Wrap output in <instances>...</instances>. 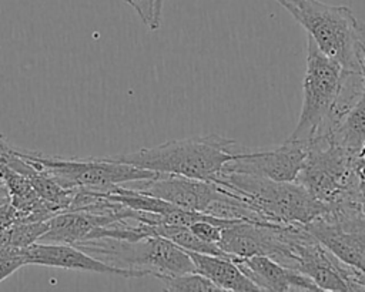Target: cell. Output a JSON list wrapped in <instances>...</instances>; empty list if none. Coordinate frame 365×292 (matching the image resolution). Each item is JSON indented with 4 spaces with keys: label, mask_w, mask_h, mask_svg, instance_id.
Instances as JSON below:
<instances>
[{
    "label": "cell",
    "mask_w": 365,
    "mask_h": 292,
    "mask_svg": "<svg viewBox=\"0 0 365 292\" xmlns=\"http://www.w3.org/2000/svg\"><path fill=\"white\" fill-rule=\"evenodd\" d=\"M241 147L242 145L231 138L218 134H207L171 140L154 147L108 157L158 174L217 181L225 162H228Z\"/></svg>",
    "instance_id": "cell-1"
},
{
    "label": "cell",
    "mask_w": 365,
    "mask_h": 292,
    "mask_svg": "<svg viewBox=\"0 0 365 292\" xmlns=\"http://www.w3.org/2000/svg\"><path fill=\"white\" fill-rule=\"evenodd\" d=\"M214 182L235 191L267 224L272 225L305 226L325 209L322 202L295 181L221 172Z\"/></svg>",
    "instance_id": "cell-2"
},
{
    "label": "cell",
    "mask_w": 365,
    "mask_h": 292,
    "mask_svg": "<svg viewBox=\"0 0 365 292\" xmlns=\"http://www.w3.org/2000/svg\"><path fill=\"white\" fill-rule=\"evenodd\" d=\"M84 252L117 268L140 271L157 279L185 272H195L188 252L171 241L150 235L140 239L97 238L76 244Z\"/></svg>",
    "instance_id": "cell-3"
},
{
    "label": "cell",
    "mask_w": 365,
    "mask_h": 292,
    "mask_svg": "<svg viewBox=\"0 0 365 292\" xmlns=\"http://www.w3.org/2000/svg\"><path fill=\"white\" fill-rule=\"evenodd\" d=\"M342 75L344 67L322 53L314 40L308 37L302 107L297 127L289 138L309 142L329 132Z\"/></svg>",
    "instance_id": "cell-4"
},
{
    "label": "cell",
    "mask_w": 365,
    "mask_h": 292,
    "mask_svg": "<svg viewBox=\"0 0 365 292\" xmlns=\"http://www.w3.org/2000/svg\"><path fill=\"white\" fill-rule=\"evenodd\" d=\"M308 33L318 48L346 70H358L355 58L356 19L348 6L319 0H275Z\"/></svg>",
    "instance_id": "cell-5"
},
{
    "label": "cell",
    "mask_w": 365,
    "mask_h": 292,
    "mask_svg": "<svg viewBox=\"0 0 365 292\" xmlns=\"http://www.w3.org/2000/svg\"><path fill=\"white\" fill-rule=\"evenodd\" d=\"M14 151L37 170L47 172L64 188H88L106 192L115 185L138 179H148L158 174L127 162L111 160L110 157L60 158L16 147Z\"/></svg>",
    "instance_id": "cell-6"
},
{
    "label": "cell",
    "mask_w": 365,
    "mask_h": 292,
    "mask_svg": "<svg viewBox=\"0 0 365 292\" xmlns=\"http://www.w3.org/2000/svg\"><path fill=\"white\" fill-rule=\"evenodd\" d=\"M295 182L325 207L358 197L359 179L354 171L352 151L335 144L327 135L311 140Z\"/></svg>",
    "instance_id": "cell-7"
},
{
    "label": "cell",
    "mask_w": 365,
    "mask_h": 292,
    "mask_svg": "<svg viewBox=\"0 0 365 292\" xmlns=\"http://www.w3.org/2000/svg\"><path fill=\"white\" fill-rule=\"evenodd\" d=\"M305 228L338 259L365 271V212L358 197L327 205Z\"/></svg>",
    "instance_id": "cell-8"
},
{
    "label": "cell",
    "mask_w": 365,
    "mask_h": 292,
    "mask_svg": "<svg viewBox=\"0 0 365 292\" xmlns=\"http://www.w3.org/2000/svg\"><path fill=\"white\" fill-rule=\"evenodd\" d=\"M307 151V141L292 138L271 148L248 150L241 147V150L225 162L222 172L254 175L272 181H295Z\"/></svg>",
    "instance_id": "cell-9"
},
{
    "label": "cell",
    "mask_w": 365,
    "mask_h": 292,
    "mask_svg": "<svg viewBox=\"0 0 365 292\" xmlns=\"http://www.w3.org/2000/svg\"><path fill=\"white\" fill-rule=\"evenodd\" d=\"M285 242L289 252V268L308 276L321 291H348L341 275L342 261L305 226L288 225Z\"/></svg>",
    "instance_id": "cell-10"
},
{
    "label": "cell",
    "mask_w": 365,
    "mask_h": 292,
    "mask_svg": "<svg viewBox=\"0 0 365 292\" xmlns=\"http://www.w3.org/2000/svg\"><path fill=\"white\" fill-rule=\"evenodd\" d=\"M21 255L26 265H43L51 268L88 271L97 273L118 275L123 278H141L145 276L140 271L123 269L111 266L93 255L84 252L76 245L70 244H53V242H34L26 248H21Z\"/></svg>",
    "instance_id": "cell-11"
},
{
    "label": "cell",
    "mask_w": 365,
    "mask_h": 292,
    "mask_svg": "<svg viewBox=\"0 0 365 292\" xmlns=\"http://www.w3.org/2000/svg\"><path fill=\"white\" fill-rule=\"evenodd\" d=\"M120 219L130 218H123L114 214H100L87 209L60 211L48 219L47 229L37 242L76 245L83 241L94 239L98 229L106 228Z\"/></svg>",
    "instance_id": "cell-12"
},
{
    "label": "cell",
    "mask_w": 365,
    "mask_h": 292,
    "mask_svg": "<svg viewBox=\"0 0 365 292\" xmlns=\"http://www.w3.org/2000/svg\"><path fill=\"white\" fill-rule=\"evenodd\" d=\"M232 259L259 291H321L308 276L269 256L254 255Z\"/></svg>",
    "instance_id": "cell-13"
},
{
    "label": "cell",
    "mask_w": 365,
    "mask_h": 292,
    "mask_svg": "<svg viewBox=\"0 0 365 292\" xmlns=\"http://www.w3.org/2000/svg\"><path fill=\"white\" fill-rule=\"evenodd\" d=\"M187 252L194 264L195 272L208 278L220 291H259L258 286L240 269V266L231 256H220L190 251Z\"/></svg>",
    "instance_id": "cell-14"
},
{
    "label": "cell",
    "mask_w": 365,
    "mask_h": 292,
    "mask_svg": "<svg viewBox=\"0 0 365 292\" xmlns=\"http://www.w3.org/2000/svg\"><path fill=\"white\" fill-rule=\"evenodd\" d=\"M327 137L349 151H355L365 142V91Z\"/></svg>",
    "instance_id": "cell-15"
},
{
    "label": "cell",
    "mask_w": 365,
    "mask_h": 292,
    "mask_svg": "<svg viewBox=\"0 0 365 292\" xmlns=\"http://www.w3.org/2000/svg\"><path fill=\"white\" fill-rule=\"evenodd\" d=\"M160 281L167 291H220L208 278L198 272L164 276Z\"/></svg>",
    "instance_id": "cell-16"
},
{
    "label": "cell",
    "mask_w": 365,
    "mask_h": 292,
    "mask_svg": "<svg viewBox=\"0 0 365 292\" xmlns=\"http://www.w3.org/2000/svg\"><path fill=\"white\" fill-rule=\"evenodd\" d=\"M150 30H157L161 20V7L157 0H125Z\"/></svg>",
    "instance_id": "cell-17"
},
{
    "label": "cell",
    "mask_w": 365,
    "mask_h": 292,
    "mask_svg": "<svg viewBox=\"0 0 365 292\" xmlns=\"http://www.w3.org/2000/svg\"><path fill=\"white\" fill-rule=\"evenodd\" d=\"M355 58L365 83V21L359 20L355 24Z\"/></svg>",
    "instance_id": "cell-18"
},
{
    "label": "cell",
    "mask_w": 365,
    "mask_h": 292,
    "mask_svg": "<svg viewBox=\"0 0 365 292\" xmlns=\"http://www.w3.org/2000/svg\"><path fill=\"white\" fill-rule=\"evenodd\" d=\"M352 164L359 182H365V142L352 151Z\"/></svg>",
    "instance_id": "cell-19"
},
{
    "label": "cell",
    "mask_w": 365,
    "mask_h": 292,
    "mask_svg": "<svg viewBox=\"0 0 365 292\" xmlns=\"http://www.w3.org/2000/svg\"><path fill=\"white\" fill-rule=\"evenodd\" d=\"M358 199L359 204L365 212V182H359V189H358Z\"/></svg>",
    "instance_id": "cell-20"
},
{
    "label": "cell",
    "mask_w": 365,
    "mask_h": 292,
    "mask_svg": "<svg viewBox=\"0 0 365 292\" xmlns=\"http://www.w3.org/2000/svg\"><path fill=\"white\" fill-rule=\"evenodd\" d=\"M7 145H9V142H7V141H4V140H3V137L0 135V151L6 150V148H7Z\"/></svg>",
    "instance_id": "cell-21"
}]
</instances>
